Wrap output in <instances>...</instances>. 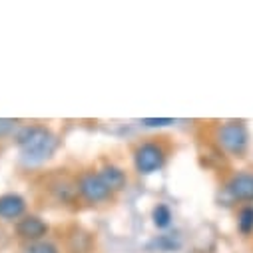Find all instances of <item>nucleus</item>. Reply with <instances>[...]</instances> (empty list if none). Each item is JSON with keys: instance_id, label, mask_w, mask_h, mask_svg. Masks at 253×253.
Instances as JSON below:
<instances>
[{"instance_id": "ddd939ff", "label": "nucleus", "mask_w": 253, "mask_h": 253, "mask_svg": "<svg viewBox=\"0 0 253 253\" xmlns=\"http://www.w3.org/2000/svg\"><path fill=\"white\" fill-rule=\"evenodd\" d=\"M140 124L144 128H166V126L175 124V120H171V118H144Z\"/></svg>"}, {"instance_id": "4468645a", "label": "nucleus", "mask_w": 253, "mask_h": 253, "mask_svg": "<svg viewBox=\"0 0 253 253\" xmlns=\"http://www.w3.org/2000/svg\"><path fill=\"white\" fill-rule=\"evenodd\" d=\"M156 243H158V247L164 249V251H171V249L179 247V241H173L169 235H160V237L156 239Z\"/></svg>"}, {"instance_id": "f8f14e48", "label": "nucleus", "mask_w": 253, "mask_h": 253, "mask_svg": "<svg viewBox=\"0 0 253 253\" xmlns=\"http://www.w3.org/2000/svg\"><path fill=\"white\" fill-rule=\"evenodd\" d=\"M18 128H20V126H18V120H12V118H0V140H2V138H8V136H14Z\"/></svg>"}, {"instance_id": "7ed1b4c3", "label": "nucleus", "mask_w": 253, "mask_h": 253, "mask_svg": "<svg viewBox=\"0 0 253 253\" xmlns=\"http://www.w3.org/2000/svg\"><path fill=\"white\" fill-rule=\"evenodd\" d=\"M215 142L221 152H225L231 158H243L249 150L251 136L245 122L241 120H227L217 126L215 130Z\"/></svg>"}, {"instance_id": "f03ea898", "label": "nucleus", "mask_w": 253, "mask_h": 253, "mask_svg": "<svg viewBox=\"0 0 253 253\" xmlns=\"http://www.w3.org/2000/svg\"><path fill=\"white\" fill-rule=\"evenodd\" d=\"M168 158H169V148L164 140H158V138L140 142L132 152L134 168L140 175H152L164 169V166L168 164Z\"/></svg>"}, {"instance_id": "0eeeda50", "label": "nucleus", "mask_w": 253, "mask_h": 253, "mask_svg": "<svg viewBox=\"0 0 253 253\" xmlns=\"http://www.w3.org/2000/svg\"><path fill=\"white\" fill-rule=\"evenodd\" d=\"M26 200L20 194L8 192L0 196V219L2 221H18L26 215Z\"/></svg>"}, {"instance_id": "20e7f679", "label": "nucleus", "mask_w": 253, "mask_h": 253, "mask_svg": "<svg viewBox=\"0 0 253 253\" xmlns=\"http://www.w3.org/2000/svg\"><path fill=\"white\" fill-rule=\"evenodd\" d=\"M76 192L78 196L88 202V204H106L108 200H112V192L108 189V185L104 183V179L100 177L98 169H88V171H82L78 177H76Z\"/></svg>"}, {"instance_id": "39448f33", "label": "nucleus", "mask_w": 253, "mask_h": 253, "mask_svg": "<svg viewBox=\"0 0 253 253\" xmlns=\"http://www.w3.org/2000/svg\"><path fill=\"white\" fill-rule=\"evenodd\" d=\"M14 233L18 239H22L24 243H34V241H42L48 237L50 233V225L34 213H26L22 219H18L14 223Z\"/></svg>"}, {"instance_id": "9b49d317", "label": "nucleus", "mask_w": 253, "mask_h": 253, "mask_svg": "<svg viewBox=\"0 0 253 253\" xmlns=\"http://www.w3.org/2000/svg\"><path fill=\"white\" fill-rule=\"evenodd\" d=\"M22 253H62V251L54 241L42 239V241H34V243H24Z\"/></svg>"}, {"instance_id": "f257e3e1", "label": "nucleus", "mask_w": 253, "mask_h": 253, "mask_svg": "<svg viewBox=\"0 0 253 253\" xmlns=\"http://www.w3.org/2000/svg\"><path fill=\"white\" fill-rule=\"evenodd\" d=\"M14 144L28 164H42L56 154L58 136L42 124H26L16 130Z\"/></svg>"}, {"instance_id": "9d476101", "label": "nucleus", "mask_w": 253, "mask_h": 253, "mask_svg": "<svg viewBox=\"0 0 253 253\" xmlns=\"http://www.w3.org/2000/svg\"><path fill=\"white\" fill-rule=\"evenodd\" d=\"M237 229L241 235H251L253 233V204L241 206L237 211Z\"/></svg>"}, {"instance_id": "1a4fd4ad", "label": "nucleus", "mask_w": 253, "mask_h": 253, "mask_svg": "<svg viewBox=\"0 0 253 253\" xmlns=\"http://www.w3.org/2000/svg\"><path fill=\"white\" fill-rule=\"evenodd\" d=\"M171 219H173V213L169 210L168 204H156L154 210H152V223L156 229H168L171 225Z\"/></svg>"}, {"instance_id": "423d86ee", "label": "nucleus", "mask_w": 253, "mask_h": 253, "mask_svg": "<svg viewBox=\"0 0 253 253\" xmlns=\"http://www.w3.org/2000/svg\"><path fill=\"white\" fill-rule=\"evenodd\" d=\"M225 194L231 202L253 204V171H237L225 181Z\"/></svg>"}, {"instance_id": "6e6552de", "label": "nucleus", "mask_w": 253, "mask_h": 253, "mask_svg": "<svg viewBox=\"0 0 253 253\" xmlns=\"http://www.w3.org/2000/svg\"><path fill=\"white\" fill-rule=\"evenodd\" d=\"M98 173H100V177L104 179V183L108 185V189L112 194L122 192V189L128 185V175H126V171L116 164H104L98 169Z\"/></svg>"}]
</instances>
